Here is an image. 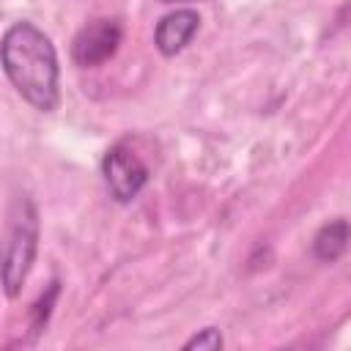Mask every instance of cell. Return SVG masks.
Instances as JSON below:
<instances>
[{
    "label": "cell",
    "instance_id": "5b68a950",
    "mask_svg": "<svg viewBox=\"0 0 351 351\" xmlns=\"http://www.w3.org/2000/svg\"><path fill=\"white\" fill-rule=\"evenodd\" d=\"M197 27H200V16H197V11H192V8H178V11L162 16L159 25H156V33H154L156 49H159L165 58L178 55V52L192 41V36L197 33Z\"/></svg>",
    "mask_w": 351,
    "mask_h": 351
},
{
    "label": "cell",
    "instance_id": "52a82bcc",
    "mask_svg": "<svg viewBox=\"0 0 351 351\" xmlns=\"http://www.w3.org/2000/svg\"><path fill=\"white\" fill-rule=\"evenodd\" d=\"M217 351V348H222V335H219V329H214V326H206V329H200L195 337H189L186 343H184V351Z\"/></svg>",
    "mask_w": 351,
    "mask_h": 351
},
{
    "label": "cell",
    "instance_id": "277c9868",
    "mask_svg": "<svg viewBox=\"0 0 351 351\" xmlns=\"http://www.w3.org/2000/svg\"><path fill=\"white\" fill-rule=\"evenodd\" d=\"M121 44V25L115 19H93L88 22L71 44V58L77 66H99L115 55Z\"/></svg>",
    "mask_w": 351,
    "mask_h": 351
},
{
    "label": "cell",
    "instance_id": "ba28073f",
    "mask_svg": "<svg viewBox=\"0 0 351 351\" xmlns=\"http://www.w3.org/2000/svg\"><path fill=\"white\" fill-rule=\"evenodd\" d=\"M58 291H60V285H58V280H55V282L49 285L47 296H41V299L33 304V329H36V332H38V329L47 324V315H49V307H52V302H55Z\"/></svg>",
    "mask_w": 351,
    "mask_h": 351
},
{
    "label": "cell",
    "instance_id": "8992f818",
    "mask_svg": "<svg viewBox=\"0 0 351 351\" xmlns=\"http://www.w3.org/2000/svg\"><path fill=\"white\" fill-rule=\"evenodd\" d=\"M348 244H351V225H348L346 219H332V222H326V225L315 233V239H313V252H315L318 261L332 263V261H337V258L348 250Z\"/></svg>",
    "mask_w": 351,
    "mask_h": 351
},
{
    "label": "cell",
    "instance_id": "6da1fadb",
    "mask_svg": "<svg viewBox=\"0 0 351 351\" xmlns=\"http://www.w3.org/2000/svg\"><path fill=\"white\" fill-rule=\"evenodd\" d=\"M3 71L16 88V93L36 107L38 112H52L60 101L58 88V55L44 30H38L33 22H14L3 33L0 44Z\"/></svg>",
    "mask_w": 351,
    "mask_h": 351
},
{
    "label": "cell",
    "instance_id": "3957f363",
    "mask_svg": "<svg viewBox=\"0 0 351 351\" xmlns=\"http://www.w3.org/2000/svg\"><path fill=\"white\" fill-rule=\"evenodd\" d=\"M101 173L107 181L110 195L118 203H129L140 195V189L148 184V167L140 162L134 151L126 145H112L101 159Z\"/></svg>",
    "mask_w": 351,
    "mask_h": 351
},
{
    "label": "cell",
    "instance_id": "9c48e42d",
    "mask_svg": "<svg viewBox=\"0 0 351 351\" xmlns=\"http://www.w3.org/2000/svg\"><path fill=\"white\" fill-rule=\"evenodd\" d=\"M159 3H192V0H159Z\"/></svg>",
    "mask_w": 351,
    "mask_h": 351
},
{
    "label": "cell",
    "instance_id": "7a4b0ae2",
    "mask_svg": "<svg viewBox=\"0 0 351 351\" xmlns=\"http://www.w3.org/2000/svg\"><path fill=\"white\" fill-rule=\"evenodd\" d=\"M36 250H38V214L30 197H22L16 200V211L11 214V228L3 255V285L8 299L19 296L30 274V266L36 261Z\"/></svg>",
    "mask_w": 351,
    "mask_h": 351
}]
</instances>
